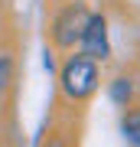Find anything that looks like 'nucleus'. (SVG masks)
I'll use <instances>...</instances> for the list:
<instances>
[{"label":"nucleus","instance_id":"f257e3e1","mask_svg":"<svg viewBox=\"0 0 140 147\" xmlns=\"http://www.w3.org/2000/svg\"><path fill=\"white\" fill-rule=\"evenodd\" d=\"M59 82H62V92H65L72 101L88 98V95L98 88V65H94V59H88V56H72V59L62 65Z\"/></svg>","mask_w":140,"mask_h":147},{"label":"nucleus","instance_id":"f03ea898","mask_svg":"<svg viewBox=\"0 0 140 147\" xmlns=\"http://www.w3.org/2000/svg\"><path fill=\"white\" fill-rule=\"evenodd\" d=\"M85 23H88V7L82 3V0H72V3H65L62 10H59V16L52 20V39H56V46H75L78 36H82Z\"/></svg>","mask_w":140,"mask_h":147},{"label":"nucleus","instance_id":"7ed1b4c3","mask_svg":"<svg viewBox=\"0 0 140 147\" xmlns=\"http://www.w3.org/2000/svg\"><path fill=\"white\" fill-rule=\"evenodd\" d=\"M78 46H82V56L88 59H108L111 46H108V20L101 13H88V23H85L82 36H78Z\"/></svg>","mask_w":140,"mask_h":147},{"label":"nucleus","instance_id":"20e7f679","mask_svg":"<svg viewBox=\"0 0 140 147\" xmlns=\"http://www.w3.org/2000/svg\"><path fill=\"white\" fill-rule=\"evenodd\" d=\"M130 95H134V85H130V79H114L111 82V98H114V105H121V108H127L130 105Z\"/></svg>","mask_w":140,"mask_h":147},{"label":"nucleus","instance_id":"39448f33","mask_svg":"<svg viewBox=\"0 0 140 147\" xmlns=\"http://www.w3.org/2000/svg\"><path fill=\"white\" fill-rule=\"evenodd\" d=\"M124 137L130 144H140V111H130L124 118Z\"/></svg>","mask_w":140,"mask_h":147}]
</instances>
